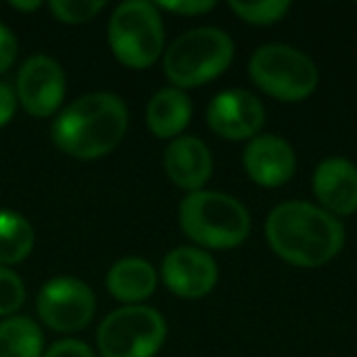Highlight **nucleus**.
<instances>
[{
  "label": "nucleus",
  "mask_w": 357,
  "mask_h": 357,
  "mask_svg": "<svg viewBox=\"0 0 357 357\" xmlns=\"http://www.w3.org/2000/svg\"><path fill=\"white\" fill-rule=\"evenodd\" d=\"M25 303V284L17 272L0 266V318H10Z\"/></svg>",
  "instance_id": "21"
},
{
  "label": "nucleus",
  "mask_w": 357,
  "mask_h": 357,
  "mask_svg": "<svg viewBox=\"0 0 357 357\" xmlns=\"http://www.w3.org/2000/svg\"><path fill=\"white\" fill-rule=\"evenodd\" d=\"M128 132V107L111 92H90L69 102L52 121L54 146L73 159H100Z\"/></svg>",
  "instance_id": "2"
},
{
  "label": "nucleus",
  "mask_w": 357,
  "mask_h": 357,
  "mask_svg": "<svg viewBox=\"0 0 357 357\" xmlns=\"http://www.w3.org/2000/svg\"><path fill=\"white\" fill-rule=\"evenodd\" d=\"M249 75L261 92L282 102L305 100L320 82L314 59L303 50L280 42L264 44L251 54Z\"/></svg>",
  "instance_id": "6"
},
{
  "label": "nucleus",
  "mask_w": 357,
  "mask_h": 357,
  "mask_svg": "<svg viewBox=\"0 0 357 357\" xmlns=\"http://www.w3.org/2000/svg\"><path fill=\"white\" fill-rule=\"evenodd\" d=\"M167 178L182 190L199 192L213 174V157L209 146L197 136H178L163 155Z\"/></svg>",
  "instance_id": "14"
},
{
  "label": "nucleus",
  "mask_w": 357,
  "mask_h": 357,
  "mask_svg": "<svg viewBox=\"0 0 357 357\" xmlns=\"http://www.w3.org/2000/svg\"><path fill=\"white\" fill-rule=\"evenodd\" d=\"M17 50H19V44H17L15 33L4 23H0V73H4L15 63Z\"/></svg>",
  "instance_id": "24"
},
{
  "label": "nucleus",
  "mask_w": 357,
  "mask_h": 357,
  "mask_svg": "<svg viewBox=\"0 0 357 357\" xmlns=\"http://www.w3.org/2000/svg\"><path fill=\"white\" fill-rule=\"evenodd\" d=\"M107 289L113 299L126 305H140L157 289V272L142 257H123L107 274Z\"/></svg>",
  "instance_id": "16"
},
{
  "label": "nucleus",
  "mask_w": 357,
  "mask_h": 357,
  "mask_svg": "<svg viewBox=\"0 0 357 357\" xmlns=\"http://www.w3.org/2000/svg\"><path fill=\"white\" fill-rule=\"evenodd\" d=\"M42 357H96L94 351L77 341V339H63V341H56L54 345H50V349L44 351Z\"/></svg>",
  "instance_id": "23"
},
{
  "label": "nucleus",
  "mask_w": 357,
  "mask_h": 357,
  "mask_svg": "<svg viewBox=\"0 0 357 357\" xmlns=\"http://www.w3.org/2000/svg\"><path fill=\"white\" fill-rule=\"evenodd\" d=\"M167 337L163 316L149 305H123L98 326L96 345L102 357H155Z\"/></svg>",
  "instance_id": "7"
},
{
  "label": "nucleus",
  "mask_w": 357,
  "mask_h": 357,
  "mask_svg": "<svg viewBox=\"0 0 357 357\" xmlns=\"http://www.w3.org/2000/svg\"><path fill=\"white\" fill-rule=\"evenodd\" d=\"M8 4H10V8H15V10H23V13L36 10V8H40V6H42V2H40V0H29V2H21V0H10Z\"/></svg>",
  "instance_id": "26"
},
{
  "label": "nucleus",
  "mask_w": 357,
  "mask_h": 357,
  "mask_svg": "<svg viewBox=\"0 0 357 357\" xmlns=\"http://www.w3.org/2000/svg\"><path fill=\"white\" fill-rule=\"evenodd\" d=\"M270 249L295 268H322L345 247V226L320 205L287 201L266 220Z\"/></svg>",
  "instance_id": "1"
},
{
  "label": "nucleus",
  "mask_w": 357,
  "mask_h": 357,
  "mask_svg": "<svg viewBox=\"0 0 357 357\" xmlns=\"http://www.w3.org/2000/svg\"><path fill=\"white\" fill-rule=\"evenodd\" d=\"M314 195L335 218L357 211V165L345 157L324 159L314 172Z\"/></svg>",
  "instance_id": "13"
},
{
  "label": "nucleus",
  "mask_w": 357,
  "mask_h": 357,
  "mask_svg": "<svg viewBox=\"0 0 357 357\" xmlns=\"http://www.w3.org/2000/svg\"><path fill=\"white\" fill-rule=\"evenodd\" d=\"M234 59L232 38L218 27H197L178 36L163 52V71L180 88H199L220 77Z\"/></svg>",
  "instance_id": "4"
},
{
  "label": "nucleus",
  "mask_w": 357,
  "mask_h": 357,
  "mask_svg": "<svg viewBox=\"0 0 357 357\" xmlns=\"http://www.w3.org/2000/svg\"><path fill=\"white\" fill-rule=\"evenodd\" d=\"M17 92L8 84H0V128H4L17 111Z\"/></svg>",
  "instance_id": "25"
},
{
  "label": "nucleus",
  "mask_w": 357,
  "mask_h": 357,
  "mask_svg": "<svg viewBox=\"0 0 357 357\" xmlns=\"http://www.w3.org/2000/svg\"><path fill=\"white\" fill-rule=\"evenodd\" d=\"M157 8H163L167 13L184 15V17H195L203 15L215 8L213 0H174V2H157Z\"/></svg>",
  "instance_id": "22"
},
{
  "label": "nucleus",
  "mask_w": 357,
  "mask_h": 357,
  "mask_svg": "<svg viewBox=\"0 0 357 357\" xmlns=\"http://www.w3.org/2000/svg\"><path fill=\"white\" fill-rule=\"evenodd\" d=\"M36 232L27 218L17 211L0 209V266L21 264L33 249Z\"/></svg>",
  "instance_id": "18"
},
{
  "label": "nucleus",
  "mask_w": 357,
  "mask_h": 357,
  "mask_svg": "<svg viewBox=\"0 0 357 357\" xmlns=\"http://www.w3.org/2000/svg\"><path fill=\"white\" fill-rule=\"evenodd\" d=\"M48 8L56 21L79 25L92 21L105 8V2L102 0H52L48 2Z\"/></svg>",
  "instance_id": "20"
},
{
  "label": "nucleus",
  "mask_w": 357,
  "mask_h": 357,
  "mask_svg": "<svg viewBox=\"0 0 357 357\" xmlns=\"http://www.w3.org/2000/svg\"><path fill=\"white\" fill-rule=\"evenodd\" d=\"M36 310L40 320L54 333L71 335L84 331L96 312L92 289L73 276H56L38 293Z\"/></svg>",
  "instance_id": "8"
},
{
  "label": "nucleus",
  "mask_w": 357,
  "mask_h": 357,
  "mask_svg": "<svg viewBox=\"0 0 357 357\" xmlns=\"http://www.w3.org/2000/svg\"><path fill=\"white\" fill-rule=\"evenodd\" d=\"M44 335L27 316H10L0 322V357H42Z\"/></svg>",
  "instance_id": "17"
},
{
  "label": "nucleus",
  "mask_w": 357,
  "mask_h": 357,
  "mask_svg": "<svg viewBox=\"0 0 357 357\" xmlns=\"http://www.w3.org/2000/svg\"><path fill=\"white\" fill-rule=\"evenodd\" d=\"M113 56L130 69H146L165 52V27L157 4L146 0L121 2L109 19Z\"/></svg>",
  "instance_id": "5"
},
{
  "label": "nucleus",
  "mask_w": 357,
  "mask_h": 357,
  "mask_svg": "<svg viewBox=\"0 0 357 357\" xmlns=\"http://www.w3.org/2000/svg\"><path fill=\"white\" fill-rule=\"evenodd\" d=\"M17 100L36 119L52 117L67 92L63 67L48 54L29 56L17 73Z\"/></svg>",
  "instance_id": "9"
},
{
  "label": "nucleus",
  "mask_w": 357,
  "mask_h": 357,
  "mask_svg": "<svg viewBox=\"0 0 357 357\" xmlns=\"http://www.w3.org/2000/svg\"><path fill=\"white\" fill-rule=\"evenodd\" d=\"M247 176L264 188L284 186L297 172V155L289 140L274 134H259L243 151Z\"/></svg>",
  "instance_id": "12"
},
{
  "label": "nucleus",
  "mask_w": 357,
  "mask_h": 357,
  "mask_svg": "<svg viewBox=\"0 0 357 357\" xmlns=\"http://www.w3.org/2000/svg\"><path fill=\"white\" fill-rule=\"evenodd\" d=\"M215 259L199 247H178L161 264L163 284L182 299H203L218 284Z\"/></svg>",
  "instance_id": "11"
},
{
  "label": "nucleus",
  "mask_w": 357,
  "mask_h": 357,
  "mask_svg": "<svg viewBox=\"0 0 357 357\" xmlns=\"http://www.w3.org/2000/svg\"><path fill=\"white\" fill-rule=\"evenodd\" d=\"M266 123L264 102L249 90L232 88L215 94L207 107V126L220 138L241 142L259 136Z\"/></svg>",
  "instance_id": "10"
},
{
  "label": "nucleus",
  "mask_w": 357,
  "mask_h": 357,
  "mask_svg": "<svg viewBox=\"0 0 357 357\" xmlns=\"http://www.w3.org/2000/svg\"><path fill=\"white\" fill-rule=\"evenodd\" d=\"M228 6L236 13L238 19L251 23V25H272L287 17L291 10L289 0H261V2H241L232 0Z\"/></svg>",
  "instance_id": "19"
},
{
  "label": "nucleus",
  "mask_w": 357,
  "mask_h": 357,
  "mask_svg": "<svg viewBox=\"0 0 357 357\" xmlns=\"http://www.w3.org/2000/svg\"><path fill=\"white\" fill-rule=\"evenodd\" d=\"M178 220L182 232L199 249H234L251 234L247 207L238 199L218 190L188 192L180 203Z\"/></svg>",
  "instance_id": "3"
},
{
  "label": "nucleus",
  "mask_w": 357,
  "mask_h": 357,
  "mask_svg": "<svg viewBox=\"0 0 357 357\" xmlns=\"http://www.w3.org/2000/svg\"><path fill=\"white\" fill-rule=\"evenodd\" d=\"M192 117V102L186 90L176 86L161 88L146 105V128L157 138H178L188 128Z\"/></svg>",
  "instance_id": "15"
}]
</instances>
